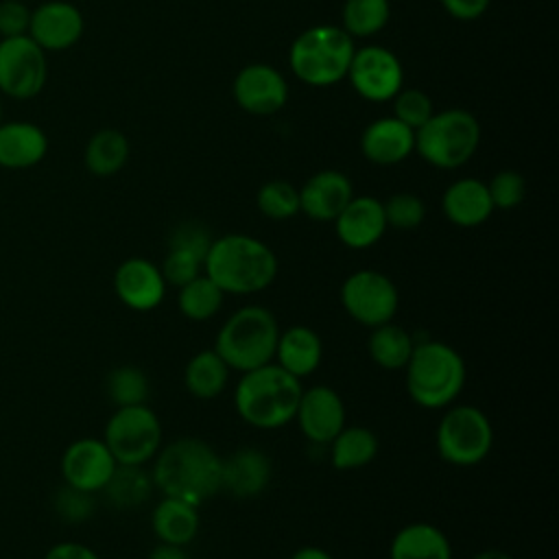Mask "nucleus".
<instances>
[{
	"label": "nucleus",
	"instance_id": "f257e3e1",
	"mask_svg": "<svg viewBox=\"0 0 559 559\" xmlns=\"http://www.w3.org/2000/svg\"><path fill=\"white\" fill-rule=\"evenodd\" d=\"M151 476L162 496L201 507L221 491L223 456L203 439L179 437L159 448Z\"/></svg>",
	"mask_w": 559,
	"mask_h": 559
},
{
	"label": "nucleus",
	"instance_id": "f03ea898",
	"mask_svg": "<svg viewBox=\"0 0 559 559\" xmlns=\"http://www.w3.org/2000/svg\"><path fill=\"white\" fill-rule=\"evenodd\" d=\"M275 251L255 236L249 234H225L212 240L203 273L225 295H255L266 290L277 277Z\"/></svg>",
	"mask_w": 559,
	"mask_h": 559
},
{
	"label": "nucleus",
	"instance_id": "7ed1b4c3",
	"mask_svg": "<svg viewBox=\"0 0 559 559\" xmlns=\"http://www.w3.org/2000/svg\"><path fill=\"white\" fill-rule=\"evenodd\" d=\"M301 391L299 378L284 371L277 362H269L240 373L234 389V408L253 428H284L295 419Z\"/></svg>",
	"mask_w": 559,
	"mask_h": 559
},
{
	"label": "nucleus",
	"instance_id": "20e7f679",
	"mask_svg": "<svg viewBox=\"0 0 559 559\" xmlns=\"http://www.w3.org/2000/svg\"><path fill=\"white\" fill-rule=\"evenodd\" d=\"M467 380L463 356L445 341H419L404 367L408 397L426 408L441 411L456 402Z\"/></svg>",
	"mask_w": 559,
	"mask_h": 559
},
{
	"label": "nucleus",
	"instance_id": "39448f33",
	"mask_svg": "<svg viewBox=\"0 0 559 559\" xmlns=\"http://www.w3.org/2000/svg\"><path fill=\"white\" fill-rule=\"evenodd\" d=\"M280 323L264 306H242L218 328L214 349L231 371H251L273 362Z\"/></svg>",
	"mask_w": 559,
	"mask_h": 559
},
{
	"label": "nucleus",
	"instance_id": "423d86ee",
	"mask_svg": "<svg viewBox=\"0 0 559 559\" xmlns=\"http://www.w3.org/2000/svg\"><path fill=\"white\" fill-rule=\"evenodd\" d=\"M354 50V37L341 26L319 24L293 41L288 63L299 81L312 87H325L347 76Z\"/></svg>",
	"mask_w": 559,
	"mask_h": 559
},
{
	"label": "nucleus",
	"instance_id": "0eeeda50",
	"mask_svg": "<svg viewBox=\"0 0 559 559\" xmlns=\"http://www.w3.org/2000/svg\"><path fill=\"white\" fill-rule=\"evenodd\" d=\"M480 142V124L465 109L432 114L415 131V151L435 168L452 170L472 159Z\"/></svg>",
	"mask_w": 559,
	"mask_h": 559
},
{
	"label": "nucleus",
	"instance_id": "6e6552de",
	"mask_svg": "<svg viewBox=\"0 0 559 559\" xmlns=\"http://www.w3.org/2000/svg\"><path fill=\"white\" fill-rule=\"evenodd\" d=\"M435 445L441 461L454 467L483 463L493 448V426L485 411L472 404H450L439 419Z\"/></svg>",
	"mask_w": 559,
	"mask_h": 559
},
{
	"label": "nucleus",
	"instance_id": "1a4fd4ad",
	"mask_svg": "<svg viewBox=\"0 0 559 559\" xmlns=\"http://www.w3.org/2000/svg\"><path fill=\"white\" fill-rule=\"evenodd\" d=\"M118 465H146L162 448V421L148 404L116 408L103 430Z\"/></svg>",
	"mask_w": 559,
	"mask_h": 559
},
{
	"label": "nucleus",
	"instance_id": "9d476101",
	"mask_svg": "<svg viewBox=\"0 0 559 559\" xmlns=\"http://www.w3.org/2000/svg\"><path fill=\"white\" fill-rule=\"evenodd\" d=\"M343 310L362 328H378L393 321L400 308L397 286L376 269H358L341 284Z\"/></svg>",
	"mask_w": 559,
	"mask_h": 559
},
{
	"label": "nucleus",
	"instance_id": "9b49d317",
	"mask_svg": "<svg viewBox=\"0 0 559 559\" xmlns=\"http://www.w3.org/2000/svg\"><path fill=\"white\" fill-rule=\"evenodd\" d=\"M46 79V52L28 35L0 39V94L26 100L44 90Z\"/></svg>",
	"mask_w": 559,
	"mask_h": 559
},
{
	"label": "nucleus",
	"instance_id": "f8f14e48",
	"mask_svg": "<svg viewBox=\"0 0 559 559\" xmlns=\"http://www.w3.org/2000/svg\"><path fill=\"white\" fill-rule=\"evenodd\" d=\"M347 79L352 87L367 100H391L404 83L400 59L384 46H365L354 50Z\"/></svg>",
	"mask_w": 559,
	"mask_h": 559
},
{
	"label": "nucleus",
	"instance_id": "ddd939ff",
	"mask_svg": "<svg viewBox=\"0 0 559 559\" xmlns=\"http://www.w3.org/2000/svg\"><path fill=\"white\" fill-rule=\"evenodd\" d=\"M116 465L118 463L103 439L81 437L66 445L59 469L66 485L87 493H98L111 478Z\"/></svg>",
	"mask_w": 559,
	"mask_h": 559
},
{
	"label": "nucleus",
	"instance_id": "4468645a",
	"mask_svg": "<svg viewBox=\"0 0 559 559\" xmlns=\"http://www.w3.org/2000/svg\"><path fill=\"white\" fill-rule=\"evenodd\" d=\"M297 426L312 445H328L347 424L343 397L328 384H314L301 391Z\"/></svg>",
	"mask_w": 559,
	"mask_h": 559
},
{
	"label": "nucleus",
	"instance_id": "2eb2a0df",
	"mask_svg": "<svg viewBox=\"0 0 559 559\" xmlns=\"http://www.w3.org/2000/svg\"><path fill=\"white\" fill-rule=\"evenodd\" d=\"M166 288L159 266L146 258H127L114 271V293L129 310H155L164 301Z\"/></svg>",
	"mask_w": 559,
	"mask_h": 559
},
{
	"label": "nucleus",
	"instance_id": "dca6fc26",
	"mask_svg": "<svg viewBox=\"0 0 559 559\" xmlns=\"http://www.w3.org/2000/svg\"><path fill=\"white\" fill-rule=\"evenodd\" d=\"M234 98L240 109L253 116H269L286 105L288 85L273 66L251 63L236 74Z\"/></svg>",
	"mask_w": 559,
	"mask_h": 559
},
{
	"label": "nucleus",
	"instance_id": "f3484780",
	"mask_svg": "<svg viewBox=\"0 0 559 559\" xmlns=\"http://www.w3.org/2000/svg\"><path fill=\"white\" fill-rule=\"evenodd\" d=\"M81 11L66 0H48L31 11L28 37L44 50L57 52L74 46L83 35Z\"/></svg>",
	"mask_w": 559,
	"mask_h": 559
},
{
	"label": "nucleus",
	"instance_id": "a211bd4d",
	"mask_svg": "<svg viewBox=\"0 0 559 559\" xmlns=\"http://www.w3.org/2000/svg\"><path fill=\"white\" fill-rule=\"evenodd\" d=\"M273 478V463L266 452L242 445L227 454L221 463V491L238 500H251L266 491Z\"/></svg>",
	"mask_w": 559,
	"mask_h": 559
},
{
	"label": "nucleus",
	"instance_id": "6ab92c4d",
	"mask_svg": "<svg viewBox=\"0 0 559 559\" xmlns=\"http://www.w3.org/2000/svg\"><path fill=\"white\" fill-rule=\"evenodd\" d=\"M354 197L349 177L341 170H319L299 188V212L319 223H332Z\"/></svg>",
	"mask_w": 559,
	"mask_h": 559
},
{
	"label": "nucleus",
	"instance_id": "aec40b11",
	"mask_svg": "<svg viewBox=\"0 0 559 559\" xmlns=\"http://www.w3.org/2000/svg\"><path fill=\"white\" fill-rule=\"evenodd\" d=\"M332 223L338 240L349 249H369L386 231L384 207L376 197H352Z\"/></svg>",
	"mask_w": 559,
	"mask_h": 559
},
{
	"label": "nucleus",
	"instance_id": "412c9836",
	"mask_svg": "<svg viewBox=\"0 0 559 559\" xmlns=\"http://www.w3.org/2000/svg\"><path fill=\"white\" fill-rule=\"evenodd\" d=\"M360 151L378 166L400 164L415 151V131L395 116L378 118L362 131Z\"/></svg>",
	"mask_w": 559,
	"mask_h": 559
},
{
	"label": "nucleus",
	"instance_id": "4be33fe9",
	"mask_svg": "<svg viewBox=\"0 0 559 559\" xmlns=\"http://www.w3.org/2000/svg\"><path fill=\"white\" fill-rule=\"evenodd\" d=\"M48 153V135L26 120L0 122V166L22 170L39 164Z\"/></svg>",
	"mask_w": 559,
	"mask_h": 559
},
{
	"label": "nucleus",
	"instance_id": "5701e85b",
	"mask_svg": "<svg viewBox=\"0 0 559 559\" xmlns=\"http://www.w3.org/2000/svg\"><path fill=\"white\" fill-rule=\"evenodd\" d=\"M441 210L445 218L456 227H478L491 216L493 203L485 181L463 177L445 188Z\"/></svg>",
	"mask_w": 559,
	"mask_h": 559
},
{
	"label": "nucleus",
	"instance_id": "b1692460",
	"mask_svg": "<svg viewBox=\"0 0 559 559\" xmlns=\"http://www.w3.org/2000/svg\"><path fill=\"white\" fill-rule=\"evenodd\" d=\"M321 360H323V343H321V336L310 325L297 323L280 332L273 362H277L284 371L301 380L314 373Z\"/></svg>",
	"mask_w": 559,
	"mask_h": 559
},
{
	"label": "nucleus",
	"instance_id": "393cba45",
	"mask_svg": "<svg viewBox=\"0 0 559 559\" xmlns=\"http://www.w3.org/2000/svg\"><path fill=\"white\" fill-rule=\"evenodd\" d=\"M151 528L157 542L188 546L201 528L199 507L179 498L162 496V500L153 507Z\"/></svg>",
	"mask_w": 559,
	"mask_h": 559
},
{
	"label": "nucleus",
	"instance_id": "a878e982",
	"mask_svg": "<svg viewBox=\"0 0 559 559\" xmlns=\"http://www.w3.org/2000/svg\"><path fill=\"white\" fill-rule=\"evenodd\" d=\"M389 559H452V544L439 526L411 522L393 535Z\"/></svg>",
	"mask_w": 559,
	"mask_h": 559
},
{
	"label": "nucleus",
	"instance_id": "bb28decb",
	"mask_svg": "<svg viewBox=\"0 0 559 559\" xmlns=\"http://www.w3.org/2000/svg\"><path fill=\"white\" fill-rule=\"evenodd\" d=\"M231 369L216 349L197 352L183 369V386L197 400H216L229 384Z\"/></svg>",
	"mask_w": 559,
	"mask_h": 559
},
{
	"label": "nucleus",
	"instance_id": "cd10ccee",
	"mask_svg": "<svg viewBox=\"0 0 559 559\" xmlns=\"http://www.w3.org/2000/svg\"><path fill=\"white\" fill-rule=\"evenodd\" d=\"M330 463L338 472H354L367 467L378 454V437L365 426H343L341 432L328 443Z\"/></svg>",
	"mask_w": 559,
	"mask_h": 559
},
{
	"label": "nucleus",
	"instance_id": "c85d7f7f",
	"mask_svg": "<svg viewBox=\"0 0 559 559\" xmlns=\"http://www.w3.org/2000/svg\"><path fill=\"white\" fill-rule=\"evenodd\" d=\"M415 343L417 341L411 336L406 328L389 321L378 328H371V334L367 341V354L380 369L400 371L406 367Z\"/></svg>",
	"mask_w": 559,
	"mask_h": 559
},
{
	"label": "nucleus",
	"instance_id": "c756f323",
	"mask_svg": "<svg viewBox=\"0 0 559 559\" xmlns=\"http://www.w3.org/2000/svg\"><path fill=\"white\" fill-rule=\"evenodd\" d=\"M153 491L155 483L151 469L144 465H116L100 493H105L107 502L116 509H135L148 502Z\"/></svg>",
	"mask_w": 559,
	"mask_h": 559
},
{
	"label": "nucleus",
	"instance_id": "7c9ffc66",
	"mask_svg": "<svg viewBox=\"0 0 559 559\" xmlns=\"http://www.w3.org/2000/svg\"><path fill=\"white\" fill-rule=\"evenodd\" d=\"M129 159V140L122 131L100 129L85 146V166L96 177L116 175Z\"/></svg>",
	"mask_w": 559,
	"mask_h": 559
},
{
	"label": "nucleus",
	"instance_id": "2f4dec72",
	"mask_svg": "<svg viewBox=\"0 0 559 559\" xmlns=\"http://www.w3.org/2000/svg\"><path fill=\"white\" fill-rule=\"evenodd\" d=\"M177 290H179L177 293L179 312L186 319L197 321V323L214 319L225 301V293L205 273L190 280L188 284L179 286Z\"/></svg>",
	"mask_w": 559,
	"mask_h": 559
},
{
	"label": "nucleus",
	"instance_id": "473e14b6",
	"mask_svg": "<svg viewBox=\"0 0 559 559\" xmlns=\"http://www.w3.org/2000/svg\"><path fill=\"white\" fill-rule=\"evenodd\" d=\"M105 393L116 408L146 404L151 382L144 369L135 365H120L105 376Z\"/></svg>",
	"mask_w": 559,
	"mask_h": 559
},
{
	"label": "nucleus",
	"instance_id": "72a5a7b5",
	"mask_svg": "<svg viewBox=\"0 0 559 559\" xmlns=\"http://www.w3.org/2000/svg\"><path fill=\"white\" fill-rule=\"evenodd\" d=\"M389 15V0H345L341 28L352 37H371L386 26Z\"/></svg>",
	"mask_w": 559,
	"mask_h": 559
},
{
	"label": "nucleus",
	"instance_id": "f704fd0d",
	"mask_svg": "<svg viewBox=\"0 0 559 559\" xmlns=\"http://www.w3.org/2000/svg\"><path fill=\"white\" fill-rule=\"evenodd\" d=\"M258 210L271 221H286L299 212V190L284 179L266 181L255 197Z\"/></svg>",
	"mask_w": 559,
	"mask_h": 559
},
{
	"label": "nucleus",
	"instance_id": "c9c22d12",
	"mask_svg": "<svg viewBox=\"0 0 559 559\" xmlns=\"http://www.w3.org/2000/svg\"><path fill=\"white\" fill-rule=\"evenodd\" d=\"M384 218L386 227L395 229H415L426 218V205L424 201L413 192H397L391 194L384 203Z\"/></svg>",
	"mask_w": 559,
	"mask_h": 559
},
{
	"label": "nucleus",
	"instance_id": "e433bc0d",
	"mask_svg": "<svg viewBox=\"0 0 559 559\" xmlns=\"http://www.w3.org/2000/svg\"><path fill=\"white\" fill-rule=\"evenodd\" d=\"M52 509L57 518L66 524H81L94 515L96 500L94 493L74 489L63 483V487L57 489V493L52 496Z\"/></svg>",
	"mask_w": 559,
	"mask_h": 559
},
{
	"label": "nucleus",
	"instance_id": "4c0bfd02",
	"mask_svg": "<svg viewBox=\"0 0 559 559\" xmlns=\"http://www.w3.org/2000/svg\"><path fill=\"white\" fill-rule=\"evenodd\" d=\"M391 100H393V116L406 127H411L413 131H417L435 114L432 100L428 98V94L415 87L400 90Z\"/></svg>",
	"mask_w": 559,
	"mask_h": 559
},
{
	"label": "nucleus",
	"instance_id": "58836bf2",
	"mask_svg": "<svg viewBox=\"0 0 559 559\" xmlns=\"http://www.w3.org/2000/svg\"><path fill=\"white\" fill-rule=\"evenodd\" d=\"M493 210H513L518 207L526 197V181L515 170H500L493 175V179L487 183Z\"/></svg>",
	"mask_w": 559,
	"mask_h": 559
},
{
	"label": "nucleus",
	"instance_id": "ea45409f",
	"mask_svg": "<svg viewBox=\"0 0 559 559\" xmlns=\"http://www.w3.org/2000/svg\"><path fill=\"white\" fill-rule=\"evenodd\" d=\"M164 280L168 286H183L190 280L199 277L203 273V260L190 251L183 249H168L162 266H159Z\"/></svg>",
	"mask_w": 559,
	"mask_h": 559
},
{
	"label": "nucleus",
	"instance_id": "a19ab883",
	"mask_svg": "<svg viewBox=\"0 0 559 559\" xmlns=\"http://www.w3.org/2000/svg\"><path fill=\"white\" fill-rule=\"evenodd\" d=\"M212 240L214 238L210 236V231L203 225L181 223L170 231L168 249H183V251H190V253L199 255L201 260H205V253H207Z\"/></svg>",
	"mask_w": 559,
	"mask_h": 559
},
{
	"label": "nucleus",
	"instance_id": "79ce46f5",
	"mask_svg": "<svg viewBox=\"0 0 559 559\" xmlns=\"http://www.w3.org/2000/svg\"><path fill=\"white\" fill-rule=\"evenodd\" d=\"M31 9L20 0H2L0 2V39L28 35Z\"/></svg>",
	"mask_w": 559,
	"mask_h": 559
},
{
	"label": "nucleus",
	"instance_id": "37998d69",
	"mask_svg": "<svg viewBox=\"0 0 559 559\" xmlns=\"http://www.w3.org/2000/svg\"><path fill=\"white\" fill-rule=\"evenodd\" d=\"M491 0H441L443 9L461 22H472L478 20L487 9Z\"/></svg>",
	"mask_w": 559,
	"mask_h": 559
},
{
	"label": "nucleus",
	"instance_id": "c03bdc74",
	"mask_svg": "<svg viewBox=\"0 0 559 559\" xmlns=\"http://www.w3.org/2000/svg\"><path fill=\"white\" fill-rule=\"evenodd\" d=\"M44 559H100V555L81 542H57L46 550Z\"/></svg>",
	"mask_w": 559,
	"mask_h": 559
},
{
	"label": "nucleus",
	"instance_id": "a18cd8bd",
	"mask_svg": "<svg viewBox=\"0 0 559 559\" xmlns=\"http://www.w3.org/2000/svg\"><path fill=\"white\" fill-rule=\"evenodd\" d=\"M148 559H190V557L186 552V546H175V544L157 542V546L151 548Z\"/></svg>",
	"mask_w": 559,
	"mask_h": 559
},
{
	"label": "nucleus",
	"instance_id": "49530a36",
	"mask_svg": "<svg viewBox=\"0 0 559 559\" xmlns=\"http://www.w3.org/2000/svg\"><path fill=\"white\" fill-rule=\"evenodd\" d=\"M290 559H334V557L321 546H301L290 555Z\"/></svg>",
	"mask_w": 559,
	"mask_h": 559
},
{
	"label": "nucleus",
	"instance_id": "de8ad7c7",
	"mask_svg": "<svg viewBox=\"0 0 559 559\" xmlns=\"http://www.w3.org/2000/svg\"><path fill=\"white\" fill-rule=\"evenodd\" d=\"M472 559H513V557L500 548H485V550H478Z\"/></svg>",
	"mask_w": 559,
	"mask_h": 559
},
{
	"label": "nucleus",
	"instance_id": "09e8293b",
	"mask_svg": "<svg viewBox=\"0 0 559 559\" xmlns=\"http://www.w3.org/2000/svg\"><path fill=\"white\" fill-rule=\"evenodd\" d=\"M0 122H2V100H0Z\"/></svg>",
	"mask_w": 559,
	"mask_h": 559
}]
</instances>
